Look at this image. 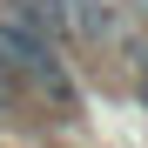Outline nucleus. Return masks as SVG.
Returning <instances> with one entry per match:
<instances>
[{"instance_id":"3","label":"nucleus","mask_w":148,"mask_h":148,"mask_svg":"<svg viewBox=\"0 0 148 148\" xmlns=\"http://www.w3.org/2000/svg\"><path fill=\"white\" fill-rule=\"evenodd\" d=\"M67 20L81 34H114V0H67Z\"/></svg>"},{"instance_id":"5","label":"nucleus","mask_w":148,"mask_h":148,"mask_svg":"<svg viewBox=\"0 0 148 148\" xmlns=\"http://www.w3.org/2000/svg\"><path fill=\"white\" fill-rule=\"evenodd\" d=\"M135 94H141V108H148V67H141V81H135Z\"/></svg>"},{"instance_id":"4","label":"nucleus","mask_w":148,"mask_h":148,"mask_svg":"<svg viewBox=\"0 0 148 148\" xmlns=\"http://www.w3.org/2000/svg\"><path fill=\"white\" fill-rule=\"evenodd\" d=\"M14 101H20V81H14L7 67H0V108H14Z\"/></svg>"},{"instance_id":"2","label":"nucleus","mask_w":148,"mask_h":148,"mask_svg":"<svg viewBox=\"0 0 148 148\" xmlns=\"http://www.w3.org/2000/svg\"><path fill=\"white\" fill-rule=\"evenodd\" d=\"M0 7H7L20 27H34L47 47H61V40L74 34V20H67V0H0Z\"/></svg>"},{"instance_id":"1","label":"nucleus","mask_w":148,"mask_h":148,"mask_svg":"<svg viewBox=\"0 0 148 148\" xmlns=\"http://www.w3.org/2000/svg\"><path fill=\"white\" fill-rule=\"evenodd\" d=\"M0 67H7L14 81H27L40 101H54V108H81V81H74V67L61 61V47H47L34 27H20L7 7H0Z\"/></svg>"}]
</instances>
